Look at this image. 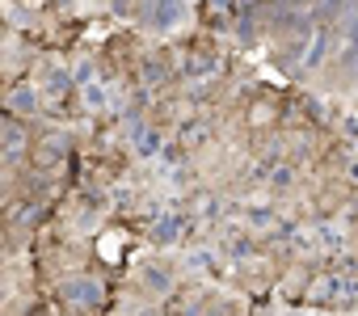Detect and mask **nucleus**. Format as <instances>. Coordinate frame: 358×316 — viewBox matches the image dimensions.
Listing matches in <instances>:
<instances>
[{"instance_id": "obj_1", "label": "nucleus", "mask_w": 358, "mask_h": 316, "mask_svg": "<svg viewBox=\"0 0 358 316\" xmlns=\"http://www.w3.org/2000/svg\"><path fill=\"white\" fill-rule=\"evenodd\" d=\"M182 13V0H139V17L148 26H173Z\"/></svg>"}]
</instances>
